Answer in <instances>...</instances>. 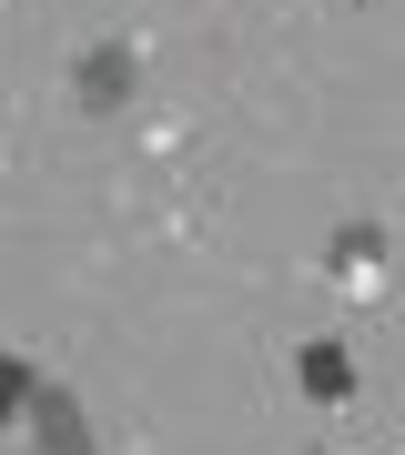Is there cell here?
Segmentation results:
<instances>
[{"instance_id":"cell-1","label":"cell","mask_w":405,"mask_h":455,"mask_svg":"<svg viewBox=\"0 0 405 455\" xmlns=\"http://www.w3.org/2000/svg\"><path fill=\"white\" fill-rule=\"evenodd\" d=\"M81 101H92V112H112V101H132V51H112V41H101L92 61H81Z\"/></svg>"},{"instance_id":"cell-2","label":"cell","mask_w":405,"mask_h":455,"mask_svg":"<svg viewBox=\"0 0 405 455\" xmlns=\"http://www.w3.org/2000/svg\"><path fill=\"white\" fill-rule=\"evenodd\" d=\"M31 415H41V435L61 445V455H92V445H81V425H71V395H51V385H41V405H31Z\"/></svg>"}]
</instances>
